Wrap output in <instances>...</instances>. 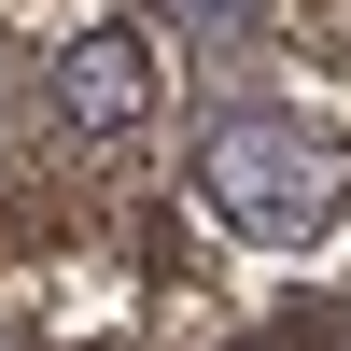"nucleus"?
Segmentation results:
<instances>
[{"label": "nucleus", "mask_w": 351, "mask_h": 351, "mask_svg": "<svg viewBox=\"0 0 351 351\" xmlns=\"http://www.w3.org/2000/svg\"><path fill=\"white\" fill-rule=\"evenodd\" d=\"M183 14H211V28H225V14H239V0H183Z\"/></svg>", "instance_id": "3"}, {"label": "nucleus", "mask_w": 351, "mask_h": 351, "mask_svg": "<svg viewBox=\"0 0 351 351\" xmlns=\"http://www.w3.org/2000/svg\"><path fill=\"white\" fill-rule=\"evenodd\" d=\"M197 197H211L239 239H309V225L337 211L324 155H309L295 127H267V112H225V127L197 141Z\"/></svg>", "instance_id": "1"}, {"label": "nucleus", "mask_w": 351, "mask_h": 351, "mask_svg": "<svg viewBox=\"0 0 351 351\" xmlns=\"http://www.w3.org/2000/svg\"><path fill=\"white\" fill-rule=\"evenodd\" d=\"M56 84H71L84 127H141V112H155V43H141V28H84Z\"/></svg>", "instance_id": "2"}]
</instances>
